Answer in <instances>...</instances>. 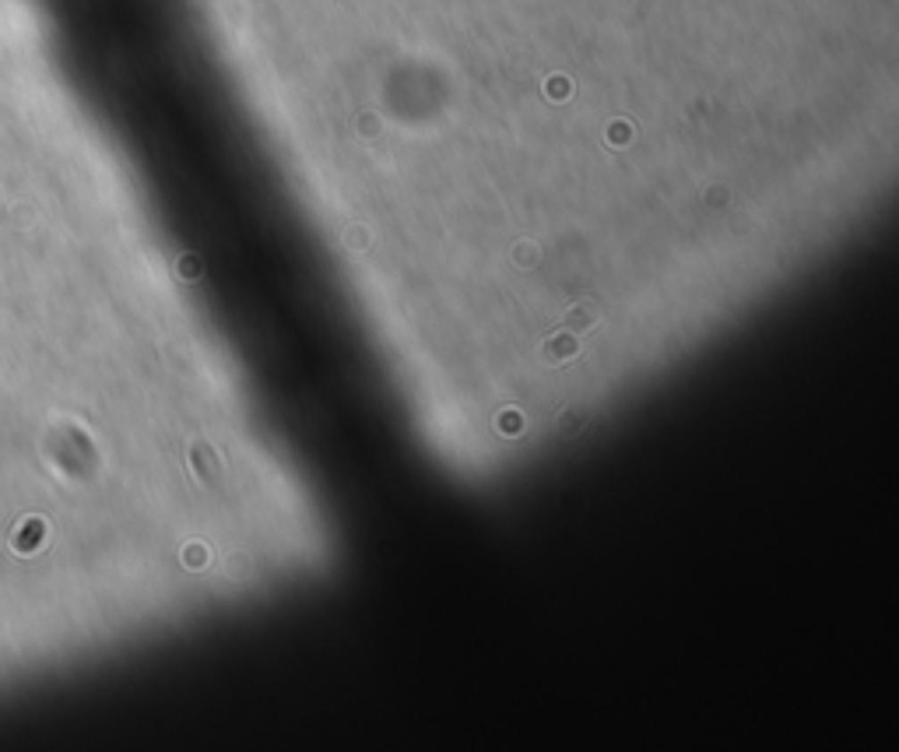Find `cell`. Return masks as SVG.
<instances>
[{
    "instance_id": "2",
    "label": "cell",
    "mask_w": 899,
    "mask_h": 752,
    "mask_svg": "<svg viewBox=\"0 0 899 752\" xmlns=\"http://www.w3.org/2000/svg\"><path fill=\"white\" fill-rule=\"evenodd\" d=\"M598 324V310L590 306V302H576L565 317H562V331H569V335H583V331H590Z\"/></svg>"
},
{
    "instance_id": "3",
    "label": "cell",
    "mask_w": 899,
    "mask_h": 752,
    "mask_svg": "<svg viewBox=\"0 0 899 752\" xmlns=\"http://www.w3.org/2000/svg\"><path fill=\"white\" fill-rule=\"evenodd\" d=\"M499 426H503V433L516 436V433H520V415H516V411H509V415H503V418H499Z\"/></svg>"
},
{
    "instance_id": "1",
    "label": "cell",
    "mask_w": 899,
    "mask_h": 752,
    "mask_svg": "<svg viewBox=\"0 0 899 752\" xmlns=\"http://www.w3.org/2000/svg\"><path fill=\"white\" fill-rule=\"evenodd\" d=\"M576 335H569V331H559V335H552L545 345H541V359L548 362V366H565L569 359H576Z\"/></svg>"
}]
</instances>
